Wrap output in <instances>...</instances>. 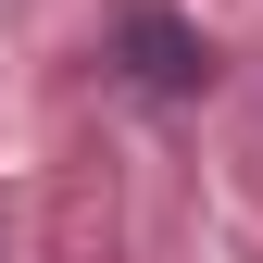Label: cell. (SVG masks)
I'll use <instances>...</instances> for the list:
<instances>
[{
    "mask_svg": "<svg viewBox=\"0 0 263 263\" xmlns=\"http://www.w3.org/2000/svg\"><path fill=\"white\" fill-rule=\"evenodd\" d=\"M113 76L138 101H201L213 88V38L188 13H163V0H138V13H113Z\"/></svg>",
    "mask_w": 263,
    "mask_h": 263,
    "instance_id": "cell-1",
    "label": "cell"
}]
</instances>
